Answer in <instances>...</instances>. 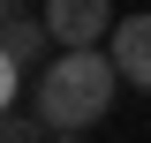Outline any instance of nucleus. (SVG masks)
<instances>
[{"mask_svg":"<svg viewBox=\"0 0 151 143\" xmlns=\"http://www.w3.org/2000/svg\"><path fill=\"white\" fill-rule=\"evenodd\" d=\"M113 98H121L113 53H98V45H60V53L45 60V75H38V90H30V113L53 128V136H83V128H98L113 113Z\"/></svg>","mask_w":151,"mask_h":143,"instance_id":"nucleus-1","label":"nucleus"},{"mask_svg":"<svg viewBox=\"0 0 151 143\" xmlns=\"http://www.w3.org/2000/svg\"><path fill=\"white\" fill-rule=\"evenodd\" d=\"M45 38H53V30H45L38 15H23V8L8 15V30H0V98H8V106H23V75L38 68Z\"/></svg>","mask_w":151,"mask_h":143,"instance_id":"nucleus-2","label":"nucleus"},{"mask_svg":"<svg viewBox=\"0 0 151 143\" xmlns=\"http://www.w3.org/2000/svg\"><path fill=\"white\" fill-rule=\"evenodd\" d=\"M113 0H45V30L53 45H106L113 38Z\"/></svg>","mask_w":151,"mask_h":143,"instance_id":"nucleus-3","label":"nucleus"},{"mask_svg":"<svg viewBox=\"0 0 151 143\" xmlns=\"http://www.w3.org/2000/svg\"><path fill=\"white\" fill-rule=\"evenodd\" d=\"M106 53H113V68H121V83L151 90V15H121L113 38H106Z\"/></svg>","mask_w":151,"mask_h":143,"instance_id":"nucleus-4","label":"nucleus"},{"mask_svg":"<svg viewBox=\"0 0 151 143\" xmlns=\"http://www.w3.org/2000/svg\"><path fill=\"white\" fill-rule=\"evenodd\" d=\"M0 143H53V128L38 121L30 106H8V128H0Z\"/></svg>","mask_w":151,"mask_h":143,"instance_id":"nucleus-5","label":"nucleus"},{"mask_svg":"<svg viewBox=\"0 0 151 143\" xmlns=\"http://www.w3.org/2000/svg\"><path fill=\"white\" fill-rule=\"evenodd\" d=\"M53 143H83V136H53Z\"/></svg>","mask_w":151,"mask_h":143,"instance_id":"nucleus-6","label":"nucleus"}]
</instances>
